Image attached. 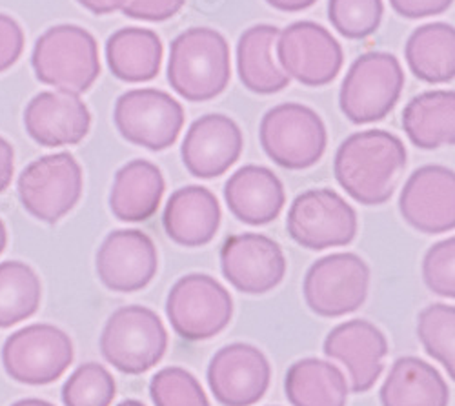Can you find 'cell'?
I'll return each instance as SVG.
<instances>
[{
	"mask_svg": "<svg viewBox=\"0 0 455 406\" xmlns=\"http://www.w3.org/2000/svg\"><path fill=\"white\" fill-rule=\"evenodd\" d=\"M224 201L241 223L264 227L281 215L286 194L281 179L270 168L248 164L226 180Z\"/></svg>",
	"mask_w": 455,
	"mask_h": 406,
	"instance_id": "cell-21",
	"label": "cell"
},
{
	"mask_svg": "<svg viewBox=\"0 0 455 406\" xmlns=\"http://www.w3.org/2000/svg\"><path fill=\"white\" fill-rule=\"evenodd\" d=\"M286 230L299 246L307 250L321 251L347 246L357 235V213L333 190H308L291 203Z\"/></svg>",
	"mask_w": 455,
	"mask_h": 406,
	"instance_id": "cell-12",
	"label": "cell"
},
{
	"mask_svg": "<svg viewBox=\"0 0 455 406\" xmlns=\"http://www.w3.org/2000/svg\"><path fill=\"white\" fill-rule=\"evenodd\" d=\"M267 3L279 12L297 13V12H305V10L312 8L317 0H267Z\"/></svg>",
	"mask_w": 455,
	"mask_h": 406,
	"instance_id": "cell-41",
	"label": "cell"
},
{
	"mask_svg": "<svg viewBox=\"0 0 455 406\" xmlns=\"http://www.w3.org/2000/svg\"><path fill=\"white\" fill-rule=\"evenodd\" d=\"M220 217L217 197L208 188L192 184L172 194L164 208L163 227L175 244L199 248L213 241Z\"/></svg>",
	"mask_w": 455,
	"mask_h": 406,
	"instance_id": "cell-22",
	"label": "cell"
},
{
	"mask_svg": "<svg viewBox=\"0 0 455 406\" xmlns=\"http://www.w3.org/2000/svg\"><path fill=\"white\" fill-rule=\"evenodd\" d=\"M383 406H448L450 390L443 376L427 361L399 357L381 386Z\"/></svg>",
	"mask_w": 455,
	"mask_h": 406,
	"instance_id": "cell-25",
	"label": "cell"
},
{
	"mask_svg": "<svg viewBox=\"0 0 455 406\" xmlns=\"http://www.w3.org/2000/svg\"><path fill=\"white\" fill-rule=\"evenodd\" d=\"M370 290V268L363 257L340 251L323 257L307 272L302 293L321 317H343L359 310Z\"/></svg>",
	"mask_w": 455,
	"mask_h": 406,
	"instance_id": "cell-10",
	"label": "cell"
},
{
	"mask_svg": "<svg viewBox=\"0 0 455 406\" xmlns=\"http://www.w3.org/2000/svg\"><path fill=\"white\" fill-rule=\"evenodd\" d=\"M164 190L163 171L154 163L130 161L116 173L109 192V210L123 223H144L157 213Z\"/></svg>",
	"mask_w": 455,
	"mask_h": 406,
	"instance_id": "cell-23",
	"label": "cell"
},
{
	"mask_svg": "<svg viewBox=\"0 0 455 406\" xmlns=\"http://www.w3.org/2000/svg\"><path fill=\"white\" fill-rule=\"evenodd\" d=\"M413 76L428 84H446L455 77V31L446 22L417 28L404 48Z\"/></svg>",
	"mask_w": 455,
	"mask_h": 406,
	"instance_id": "cell-28",
	"label": "cell"
},
{
	"mask_svg": "<svg viewBox=\"0 0 455 406\" xmlns=\"http://www.w3.org/2000/svg\"><path fill=\"white\" fill-rule=\"evenodd\" d=\"M272 366L253 345L234 343L210 361L208 385L222 406H253L268 392Z\"/></svg>",
	"mask_w": 455,
	"mask_h": 406,
	"instance_id": "cell-15",
	"label": "cell"
},
{
	"mask_svg": "<svg viewBox=\"0 0 455 406\" xmlns=\"http://www.w3.org/2000/svg\"><path fill=\"white\" fill-rule=\"evenodd\" d=\"M423 279L441 298H455V239L435 243L423 259Z\"/></svg>",
	"mask_w": 455,
	"mask_h": 406,
	"instance_id": "cell-35",
	"label": "cell"
},
{
	"mask_svg": "<svg viewBox=\"0 0 455 406\" xmlns=\"http://www.w3.org/2000/svg\"><path fill=\"white\" fill-rule=\"evenodd\" d=\"M73 343L64 330L48 322L28 324L6 339L3 366L22 385L43 386L60 379L73 362Z\"/></svg>",
	"mask_w": 455,
	"mask_h": 406,
	"instance_id": "cell-9",
	"label": "cell"
},
{
	"mask_svg": "<svg viewBox=\"0 0 455 406\" xmlns=\"http://www.w3.org/2000/svg\"><path fill=\"white\" fill-rule=\"evenodd\" d=\"M323 352L348 368L352 392L371 390L385 370L388 355L387 336L375 324L364 319H352L337 324L324 339Z\"/></svg>",
	"mask_w": 455,
	"mask_h": 406,
	"instance_id": "cell-18",
	"label": "cell"
},
{
	"mask_svg": "<svg viewBox=\"0 0 455 406\" xmlns=\"http://www.w3.org/2000/svg\"><path fill=\"white\" fill-rule=\"evenodd\" d=\"M12 406H55L50 401L44 399H36V397H28V399H20L17 402H13Z\"/></svg>",
	"mask_w": 455,
	"mask_h": 406,
	"instance_id": "cell-42",
	"label": "cell"
},
{
	"mask_svg": "<svg viewBox=\"0 0 455 406\" xmlns=\"http://www.w3.org/2000/svg\"><path fill=\"white\" fill-rule=\"evenodd\" d=\"M159 35L144 28H123L106 43V60L113 76L124 83L154 81L163 64Z\"/></svg>",
	"mask_w": 455,
	"mask_h": 406,
	"instance_id": "cell-26",
	"label": "cell"
},
{
	"mask_svg": "<svg viewBox=\"0 0 455 406\" xmlns=\"http://www.w3.org/2000/svg\"><path fill=\"white\" fill-rule=\"evenodd\" d=\"M264 154L286 170H307L315 166L328 144L323 119L312 107L286 102L264 114L259 128Z\"/></svg>",
	"mask_w": 455,
	"mask_h": 406,
	"instance_id": "cell-5",
	"label": "cell"
},
{
	"mask_svg": "<svg viewBox=\"0 0 455 406\" xmlns=\"http://www.w3.org/2000/svg\"><path fill=\"white\" fill-rule=\"evenodd\" d=\"M43 284L31 267L20 261L0 263V328H12L39 310Z\"/></svg>",
	"mask_w": 455,
	"mask_h": 406,
	"instance_id": "cell-30",
	"label": "cell"
},
{
	"mask_svg": "<svg viewBox=\"0 0 455 406\" xmlns=\"http://www.w3.org/2000/svg\"><path fill=\"white\" fill-rule=\"evenodd\" d=\"M28 135L44 147L75 146L88 135L92 114L79 95L68 92H41L24 109Z\"/></svg>",
	"mask_w": 455,
	"mask_h": 406,
	"instance_id": "cell-20",
	"label": "cell"
},
{
	"mask_svg": "<svg viewBox=\"0 0 455 406\" xmlns=\"http://www.w3.org/2000/svg\"><path fill=\"white\" fill-rule=\"evenodd\" d=\"M24 31L17 20L0 13V73L12 68L22 55Z\"/></svg>",
	"mask_w": 455,
	"mask_h": 406,
	"instance_id": "cell-37",
	"label": "cell"
},
{
	"mask_svg": "<svg viewBox=\"0 0 455 406\" xmlns=\"http://www.w3.org/2000/svg\"><path fill=\"white\" fill-rule=\"evenodd\" d=\"M417 338L425 346L427 354L439 361L450 379L455 370V308L451 305L435 303L421 310L417 317Z\"/></svg>",
	"mask_w": 455,
	"mask_h": 406,
	"instance_id": "cell-31",
	"label": "cell"
},
{
	"mask_svg": "<svg viewBox=\"0 0 455 406\" xmlns=\"http://www.w3.org/2000/svg\"><path fill=\"white\" fill-rule=\"evenodd\" d=\"M113 121L128 142L163 152L177 142L184 126V109L166 92L130 90L117 99Z\"/></svg>",
	"mask_w": 455,
	"mask_h": 406,
	"instance_id": "cell-11",
	"label": "cell"
},
{
	"mask_svg": "<svg viewBox=\"0 0 455 406\" xmlns=\"http://www.w3.org/2000/svg\"><path fill=\"white\" fill-rule=\"evenodd\" d=\"M232 79L230 46L210 28H189L170 46L168 83L188 102L219 97Z\"/></svg>",
	"mask_w": 455,
	"mask_h": 406,
	"instance_id": "cell-2",
	"label": "cell"
},
{
	"mask_svg": "<svg viewBox=\"0 0 455 406\" xmlns=\"http://www.w3.org/2000/svg\"><path fill=\"white\" fill-rule=\"evenodd\" d=\"M83 187L81 164L71 154L60 152L29 163L19 175L17 192L29 215L55 225L77 206Z\"/></svg>",
	"mask_w": 455,
	"mask_h": 406,
	"instance_id": "cell-8",
	"label": "cell"
},
{
	"mask_svg": "<svg viewBox=\"0 0 455 406\" xmlns=\"http://www.w3.org/2000/svg\"><path fill=\"white\" fill-rule=\"evenodd\" d=\"M97 275L100 283L119 293L146 288L159 270L157 248L140 230L111 232L97 251Z\"/></svg>",
	"mask_w": 455,
	"mask_h": 406,
	"instance_id": "cell-17",
	"label": "cell"
},
{
	"mask_svg": "<svg viewBox=\"0 0 455 406\" xmlns=\"http://www.w3.org/2000/svg\"><path fill=\"white\" fill-rule=\"evenodd\" d=\"M277 59L288 77L319 88L330 84L343 68V48L321 24L299 20L279 33Z\"/></svg>",
	"mask_w": 455,
	"mask_h": 406,
	"instance_id": "cell-13",
	"label": "cell"
},
{
	"mask_svg": "<svg viewBox=\"0 0 455 406\" xmlns=\"http://www.w3.org/2000/svg\"><path fill=\"white\" fill-rule=\"evenodd\" d=\"M279 33V28L272 24H259L248 28L239 39V79L246 90L257 95H274L290 84V77L274 59V46L277 44Z\"/></svg>",
	"mask_w": 455,
	"mask_h": 406,
	"instance_id": "cell-24",
	"label": "cell"
},
{
	"mask_svg": "<svg viewBox=\"0 0 455 406\" xmlns=\"http://www.w3.org/2000/svg\"><path fill=\"white\" fill-rule=\"evenodd\" d=\"M243 131L237 123L220 114H208L197 119L180 146V157L197 179H215L230 170L243 154Z\"/></svg>",
	"mask_w": 455,
	"mask_h": 406,
	"instance_id": "cell-19",
	"label": "cell"
},
{
	"mask_svg": "<svg viewBox=\"0 0 455 406\" xmlns=\"http://www.w3.org/2000/svg\"><path fill=\"white\" fill-rule=\"evenodd\" d=\"M13 159H15L13 146L4 137H0V194L6 192L12 184L13 171H15Z\"/></svg>",
	"mask_w": 455,
	"mask_h": 406,
	"instance_id": "cell-39",
	"label": "cell"
},
{
	"mask_svg": "<svg viewBox=\"0 0 455 406\" xmlns=\"http://www.w3.org/2000/svg\"><path fill=\"white\" fill-rule=\"evenodd\" d=\"M220 268L230 284L248 295L277 288L286 275V257L279 243L262 234L228 237L220 248Z\"/></svg>",
	"mask_w": 455,
	"mask_h": 406,
	"instance_id": "cell-14",
	"label": "cell"
},
{
	"mask_svg": "<svg viewBox=\"0 0 455 406\" xmlns=\"http://www.w3.org/2000/svg\"><path fill=\"white\" fill-rule=\"evenodd\" d=\"M399 211L421 234L437 235L455 227V173L439 164L415 170L401 192Z\"/></svg>",
	"mask_w": 455,
	"mask_h": 406,
	"instance_id": "cell-16",
	"label": "cell"
},
{
	"mask_svg": "<svg viewBox=\"0 0 455 406\" xmlns=\"http://www.w3.org/2000/svg\"><path fill=\"white\" fill-rule=\"evenodd\" d=\"M116 395V379L99 362L81 364L62 386L64 406H109Z\"/></svg>",
	"mask_w": 455,
	"mask_h": 406,
	"instance_id": "cell-32",
	"label": "cell"
},
{
	"mask_svg": "<svg viewBox=\"0 0 455 406\" xmlns=\"http://www.w3.org/2000/svg\"><path fill=\"white\" fill-rule=\"evenodd\" d=\"M453 0H390L394 12L404 19H427L448 12Z\"/></svg>",
	"mask_w": 455,
	"mask_h": 406,
	"instance_id": "cell-38",
	"label": "cell"
},
{
	"mask_svg": "<svg viewBox=\"0 0 455 406\" xmlns=\"http://www.w3.org/2000/svg\"><path fill=\"white\" fill-rule=\"evenodd\" d=\"M186 0H128L121 10L126 17L146 22H164L175 17Z\"/></svg>",
	"mask_w": 455,
	"mask_h": 406,
	"instance_id": "cell-36",
	"label": "cell"
},
{
	"mask_svg": "<svg viewBox=\"0 0 455 406\" xmlns=\"http://www.w3.org/2000/svg\"><path fill=\"white\" fill-rule=\"evenodd\" d=\"M117 406H144V404L140 401H137V399H126V401L119 402Z\"/></svg>",
	"mask_w": 455,
	"mask_h": 406,
	"instance_id": "cell-44",
	"label": "cell"
},
{
	"mask_svg": "<svg viewBox=\"0 0 455 406\" xmlns=\"http://www.w3.org/2000/svg\"><path fill=\"white\" fill-rule=\"evenodd\" d=\"M404 88L401 62L392 53L361 55L348 69L340 86V112L354 124L383 121L395 107Z\"/></svg>",
	"mask_w": 455,
	"mask_h": 406,
	"instance_id": "cell-6",
	"label": "cell"
},
{
	"mask_svg": "<svg viewBox=\"0 0 455 406\" xmlns=\"http://www.w3.org/2000/svg\"><path fill=\"white\" fill-rule=\"evenodd\" d=\"M403 128L421 150H437L455 142V93L434 90L413 97L403 112Z\"/></svg>",
	"mask_w": 455,
	"mask_h": 406,
	"instance_id": "cell-27",
	"label": "cell"
},
{
	"mask_svg": "<svg viewBox=\"0 0 455 406\" xmlns=\"http://www.w3.org/2000/svg\"><path fill=\"white\" fill-rule=\"evenodd\" d=\"M149 395L156 406H210L199 379L180 366L163 368L151 378Z\"/></svg>",
	"mask_w": 455,
	"mask_h": 406,
	"instance_id": "cell-34",
	"label": "cell"
},
{
	"mask_svg": "<svg viewBox=\"0 0 455 406\" xmlns=\"http://www.w3.org/2000/svg\"><path fill=\"white\" fill-rule=\"evenodd\" d=\"M284 392L293 406H347L348 401L345 374L317 357L300 359L288 368Z\"/></svg>",
	"mask_w": 455,
	"mask_h": 406,
	"instance_id": "cell-29",
	"label": "cell"
},
{
	"mask_svg": "<svg viewBox=\"0 0 455 406\" xmlns=\"http://www.w3.org/2000/svg\"><path fill=\"white\" fill-rule=\"evenodd\" d=\"M383 0H328V19L347 39L361 41L381 26Z\"/></svg>",
	"mask_w": 455,
	"mask_h": 406,
	"instance_id": "cell-33",
	"label": "cell"
},
{
	"mask_svg": "<svg viewBox=\"0 0 455 406\" xmlns=\"http://www.w3.org/2000/svg\"><path fill=\"white\" fill-rule=\"evenodd\" d=\"M168 350V331L161 317L132 305L113 312L100 336L102 357L123 374L139 376L154 368Z\"/></svg>",
	"mask_w": 455,
	"mask_h": 406,
	"instance_id": "cell-4",
	"label": "cell"
},
{
	"mask_svg": "<svg viewBox=\"0 0 455 406\" xmlns=\"http://www.w3.org/2000/svg\"><path fill=\"white\" fill-rule=\"evenodd\" d=\"M406 168L403 140L385 130H366L350 135L333 159V173L340 188L364 204L388 203Z\"/></svg>",
	"mask_w": 455,
	"mask_h": 406,
	"instance_id": "cell-1",
	"label": "cell"
},
{
	"mask_svg": "<svg viewBox=\"0 0 455 406\" xmlns=\"http://www.w3.org/2000/svg\"><path fill=\"white\" fill-rule=\"evenodd\" d=\"M77 3L95 15H109L123 10L128 0H77Z\"/></svg>",
	"mask_w": 455,
	"mask_h": 406,
	"instance_id": "cell-40",
	"label": "cell"
},
{
	"mask_svg": "<svg viewBox=\"0 0 455 406\" xmlns=\"http://www.w3.org/2000/svg\"><path fill=\"white\" fill-rule=\"evenodd\" d=\"M166 315L186 341H206L220 334L234 317V299L215 277L188 274L170 290Z\"/></svg>",
	"mask_w": 455,
	"mask_h": 406,
	"instance_id": "cell-7",
	"label": "cell"
},
{
	"mask_svg": "<svg viewBox=\"0 0 455 406\" xmlns=\"http://www.w3.org/2000/svg\"><path fill=\"white\" fill-rule=\"evenodd\" d=\"M41 83L73 95L86 93L100 76L95 36L75 24L50 28L36 41L31 55Z\"/></svg>",
	"mask_w": 455,
	"mask_h": 406,
	"instance_id": "cell-3",
	"label": "cell"
},
{
	"mask_svg": "<svg viewBox=\"0 0 455 406\" xmlns=\"http://www.w3.org/2000/svg\"><path fill=\"white\" fill-rule=\"evenodd\" d=\"M6 244H8V232H6L3 219H0V253L6 250Z\"/></svg>",
	"mask_w": 455,
	"mask_h": 406,
	"instance_id": "cell-43",
	"label": "cell"
}]
</instances>
